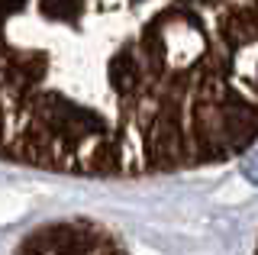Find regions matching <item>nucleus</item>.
Segmentation results:
<instances>
[{
  "label": "nucleus",
  "instance_id": "f03ea898",
  "mask_svg": "<svg viewBox=\"0 0 258 255\" xmlns=\"http://www.w3.org/2000/svg\"><path fill=\"white\" fill-rule=\"evenodd\" d=\"M13 255H133V249L107 223L91 217H64L26 233Z\"/></svg>",
  "mask_w": 258,
  "mask_h": 255
},
{
  "label": "nucleus",
  "instance_id": "7ed1b4c3",
  "mask_svg": "<svg viewBox=\"0 0 258 255\" xmlns=\"http://www.w3.org/2000/svg\"><path fill=\"white\" fill-rule=\"evenodd\" d=\"M255 255H258V242H255Z\"/></svg>",
  "mask_w": 258,
  "mask_h": 255
},
{
  "label": "nucleus",
  "instance_id": "f257e3e1",
  "mask_svg": "<svg viewBox=\"0 0 258 255\" xmlns=\"http://www.w3.org/2000/svg\"><path fill=\"white\" fill-rule=\"evenodd\" d=\"M258 142V0H0V162L94 181Z\"/></svg>",
  "mask_w": 258,
  "mask_h": 255
}]
</instances>
